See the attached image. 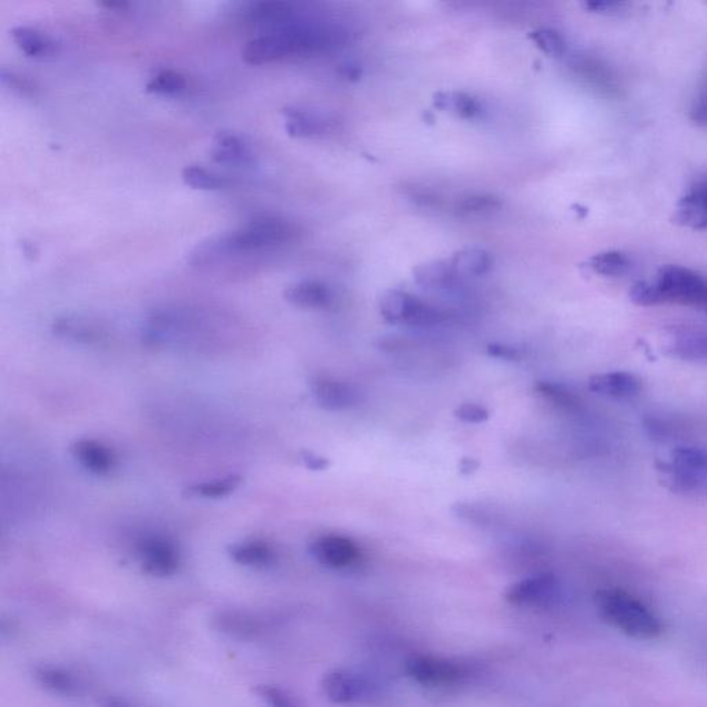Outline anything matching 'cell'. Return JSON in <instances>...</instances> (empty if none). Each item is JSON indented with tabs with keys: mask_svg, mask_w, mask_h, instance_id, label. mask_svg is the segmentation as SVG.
I'll use <instances>...</instances> for the list:
<instances>
[{
	"mask_svg": "<svg viewBox=\"0 0 707 707\" xmlns=\"http://www.w3.org/2000/svg\"><path fill=\"white\" fill-rule=\"evenodd\" d=\"M284 297L286 302L292 306L307 308V310H322L328 308L333 303L332 289L321 281L296 282L285 289Z\"/></svg>",
	"mask_w": 707,
	"mask_h": 707,
	"instance_id": "17",
	"label": "cell"
},
{
	"mask_svg": "<svg viewBox=\"0 0 707 707\" xmlns=\"http://www.w3.org/2000/svg\"><path fill=\"white\" fill-rule=\"evenodd\" d=\"M529 38L543 53L549 54L551 57L563 56L565 50H567V42H565L564 36L556 29H535L529 34Z\"/></svg>",
	"mask_w": 707,
	"mask_h": 707,
	"instance_id": "33",
	"label": "cell"
},
{
	"mask_svg": "<svg viewBox=\"0 0 707 707\" xmlns=\"http://www.w3.org/2000/svg\"><path fill=\"white\" fill-rule=\"evenodd\" d=\"M449 261L458 278L481 277L491 270L493 264L492 256L480 248L459 250Z\"/></svg>",
	"mask_w": 707,
	"mask_h": 707,
	"instance_id": "25",
	"label": "cell"
},
{
	"mask_svg": "<svg viewBox=\"0 0 707 707\" xmlns=\"http://www.w3.org/2000/svg\"><path fill=\"white\" fill-rule=\"evenodd\" d=\"M587 268L601 277H622L630 270V259L619 250L597 253L587 260Z\"/></svg>",
	"mask_w": 707,
	"mask_h": 707,
	"instance_id": "26",
	"label": "cell"
},
{
	"mask_svg": "<svg viewBox=\"0 0 707 707\" xmlns=\"http://www.w3.org/2000/svg\"><path fill=\"white\" fill-rule=\"evenodd\" d=\"M480 467V462L473 458H463L459 463V471L463 476H470V474L476 473Z\"/></svg>",
	"mask_w": 707,
	"mask_h": 707,
	"instance_id": "43",
	"label": "cell"
},
{
	"mask_svg": "<svg viewBox=\"0 0 707 707\" xmlns=\"http://www.w3.org/2000/svg\"><path fill=\"white\" fill-rule=\"evenodd\" d=\"M137 556L141 568L157 578H166L179 569V550L172 540L163 536L152 535L141 539L137 545Z\"/></svg>",
	"mask_w": 707,
	"mask_h": 707,
	"instance_id": "7",
	"label": "cell"
},
{
	"mask_svg": "<svg viewBox=\"0 0 707 707\" xmlns=\"http://www.w3.org/2000/svg\"><path fill=\"white\" fill-rule=\"evenodd\" d=\"M228 556L242 567L268 568L277 561L273 546L264 540H245L228 547Z\"/></svg>",
	"mask_w": 707,
	"mask_h": 707,
	"instance_id": "21",
	"label": "cell"
},
{
	"mask_svg": "<svg viewBox=\"0 0 707 707\" xmlns=\"http://www.w3.org/2000/svg\"><path fill=\"white\" fill-rule=\"evenodd\" d=\"M406 672L416 683L429 685V687L453 684L463 677L462 667L445 659L430 658V656H419L406 662Z\"/></svg>",
	"mask_w": 707,
	"mask_h": 707,
	"instance_id": "9",
	"label": "cell"
},
{
	"mask_svg": "<svg viewBox=\"0 0 707 707\" xmlns=\"http://www.w3.org/2000/svg\"><path fill=\"white\" fill-rule=\"evenodd\" d=\"M629 296L630 300H632L634 304H637V306L651 307L661 304L652 281L636 282V284L632 286V289H630Z\"/></svg>",
	"mask_w": 707,
	"mask_h": 707,
	"instance_id": "36",
	"label": "cell"
},
{
	"mask_svg": "<svg viewBox=\"0 0 707 707\" xmlns=\"http://www.w3.org/2000/svg\"><path fill=\"white\" fill-rule=\"evenodd\" d=\"M311 394L315 402L326 411H342L350 408L357 402L358 394L351 384L331 379V377H318L311 384Z\"/></svg>",
	"mask_w": 707,
	"mask_h": 707,
	"instance_id": "15",
	"label": "cell"
},
{
	"mask_svg": "<svg viewBox=\"0 0 707 707\" xmlns=\"http://www.w3.org/2000/svg\"><path fill=\"white\" fill-rule=\"evenodd\" d=\"M535 390L542 395L545 400L553 402L554 405L563 409H576L579 406L578 397L563 384L551 382H538Z\"/></svg>",
	"mask_w": 707,
	"mask_h": 707,
	"instance_id": "34",
	"label": "cell"
},
{
	"mask_svg": "<svg viewBox=\"0 0 707 707\" xmlns=\"http://www.w3.org/2000/svg\"><path fill=\"white\" fill-rule=\"evenodd\" d=\"M241 484V478L237 476H228L219 478V480L205 481L201 484L194 485L190 489L192 495L206 499H220L224 496L231 495Z\"/></svg>",
	"mask_w": 707,
	"mask_h": 707,
	"instance_id": "32",
	"label": "cell"
},
{
	"mask_svg": "<svg viewBox=\"0 0 707 707\" xmlns=\"http://www.w3.org/2000/svg\"><path fill=\"white\" fill-rule=\"evenodd\" d=\"M583 7L590 13L598 14H618L621 13L626 7V3L623 2H586L583 3Z\"/></svg>",
	"mask_w": 707,
	"mask_h": 707,
	"instance_id": "41",
	"label": "cell"
},
{
	"mask_svg": "<svg viewBox=\"0 0 707 707\" xmlns=\"http://www.w3.org/2000/svg\"><path fill=\"white\" fill-rule=\"evenodd\" d=\"M593 393L612 398H632L641 391V380L629 372L601 373L590 377Z\"/></svg>",
	"mask_w": 707,
	"mask_h": 707,
	"instance_id": "20",
	"label": "cell"
},
{
	"mask_svg": "<svg viewBox=\"0 0 707 707\" xmlns=\"http://www.w3.org/2000/svg\"><path fill=\"white\" fill-rule=\"evenodd\" d=\"M299 230L289 220L264 216L249 221L244 227L202 242L190 253L192 266H210L224 257L250 255L279 248L296 238Z\"/></svg>",
	"mask_w": 707,
	"mask_h": 707,
	"instance_id": "2",
	"label": "cell"
},
{
	"mask_svg": "<svg viewBox=\"0 0 707 707\" xmlns=\"http://www.w3.org/2000/svg\"><path fill=\"white\" fill-rule=\"evenodd\" d=\"M416 284L426 289H447L455 284L458 275L449 260H433L419 264L413 270Z\"/></svg>",
	"mask_w": 707,
	"mask_h": 707,
	"instance_id": "22",
	"label": "cell"
},
{
	"mask_svg": "<svg viewBox=\"0 0 707 707\" xmlns=\"http://www.w3.org/2000/svg\"><path fill=\"white\" fill-rule=\"evenodd\" d=\"M285 129L296 139H311L332 132L335 121L318 111L288 107L284 110Z\"/></svg>",
	"mask_w": 707,
	"mask_h": 707,
	"instance_id": "13",
	"label": "cell"
},
{
	"mask_svg": "<svg viewBox=\"0 0 707 707\" xmlns=\"http://www.w3.org/2000/svg\"><path fill=\"white\" fill-rule=\"evenodd\" d=\"M10 35L25 56L36 58V60L54 57L60 50V43L53 36L47 35L46 32L38 28L18 25L10 31Z\"/></svg>",
	"mask_w": 707,
	"mask_h": 707,
	"instance_id": "18",
	"label": "cell"
},
{
	"mask_svg": "<svg viewBox=\"0 0 707 707\" xmlns=\"http://www.w3.org/2000/svg\"><path fill=\"white\" fill-rule=\"evenodd\" d=\"M670 355L684 361H707V332L677 333L667 348Z\"/></svg>",
	"mask_w": 707,
	"mask_h": 707,
	"instance_id": "23",
	"label": "cell"
},
{
	"mask_svg": "<svg viewBox=\"0 0 707 707\" xmlns=\"http://www.w3.org/2000/svg\"><path fill=\"white\" fill-rule=\"evenodd\" d=\"M246 18L249 23L266 28L268 32L296 21L297 12L288 2H257L249 5Z\"/></svg>",
	"mask_w": 707,
	"mask_h": 707,
	"instance_id": "19",
	"label": "cell"
},
{
	"mask_svg": "<svg viewBox=\"0 0 707 707\" xmlns=\"http://www.w3.org/2000/svg\"><path fill=\"white\" fill-rule=\"evenodd\" d=\"M596 605L605 622L636 640H655L665 632L661 618L625 590H600L596 594Z\"/></svg>",
	"mask_w": 707,
	"mask_h": 707,
	"instance_id": "3",
	"label": "cell"
},
{
	"mask_svg": "<svg viewBox=\"0 0 707 707\" xmlns=\"http://www.w3.org/2000/svg\"><path fill=\"white\" fill-rule=\"evenodd\" d=\"M455 416L463 423L481 424L487 422L489 412L482 405L466 402L456 408Z\"/></svg>",
	"mask_w": 707,
	"mask_h": 707,
	"instance_id": "38",
	"label": "cell"
},
{
	"mask_svg": "<svg viewBox=\"0 0 707 707\" xmlns=\"http://www.w3.org/2000/svg\"><path fill=\"white\" fill-rule=\"evenodd\" d=\"M188 89L186 75L176 70L157 72L145 85V90L158 96H180Z\"/></svg>",
	"mask_w": 707,
	"mask_h": 707,
	"instance_id": "28",
	"label": "cell"
},
{
	"mask_svg": "<svg viewBox=\"0 0 707 707\" xmlns=\"http://www.w3.org/2000/svg\"><path fill=\"white\" fill-rule=\"evenodd\" d=\"M311 556L319 564L333 569L351 567L360 558V550L353 540L340 535H325L310 545Z\"/></svg>",
	"mask_w": 707,
	"mask_h": 707,
	"instance_id": "8",
	"label": "cell"
},
{
	"mask_svg": "<svg viewBox=\"0 0 707 707\" xmlns=\"http://www.w3.org/2000/svg\"><path fill=\"white\" fill-rule=\"evenodd\" d=\"M673 223L690 230L707 228V180L699 181L685 192L673 212Z\"/></svg>",
	"mask_w": 707,
	"mask_h": 707,
	"instance_id": "12",
	"label": "cell"
},
{
	"mask_svg": "<svg viewBox=\"0 0 707 707\" xmlns=\"http://www.w3.org/2000/svg\"><path fill=\"white\" fill-rule=\"evenodd\" d=\"M558 580L551 574L529 576L511 585L506 592V600L516 605H545L556 600Z\"/></svg>",
	"mask_w": 707,
	"mask_h": 707,
	"instance_id": "10",
	"label": "cell"
},
{
	"mask_svg": "<svg viewBox=\"0 0 707 707\" xmlns=\"http://www.w3.org/2000/svg\"><path fill=\"white\" fill-rule=\"evenodd\" d=\"M487 351L488 355L498 358V360L520 361L522 358L521 348L510 346V344L492 343L489 344Z\"/></svg>",
	"mask_w": 707,
	"mask_h": 707,
	"instance_id": "40",
	"label": "cell"
},
{
	"mask_svg": "<svg viewBox=\"0 0 707 707\" xmlns=\"http://www.w3.org/2000/svg\"><path fill=\"white\" fill-rule=\"evenodd\" d=\"M35 677L42 687L54 692V694L71 695L76 691L74 677L60 667H39L36 669Z\"/></svg>",
	"mask_w": 707,
	"mask_h": 707,
	"instance_id": "29",
	"label": "cell"
},
{
	"mask_svg": "<svg viewBox=\"0 0 707 707\" xmlns=\"http://www.w3.org/2000/svg\"><path fill=\"white\" fill-rule=\"evenodd\" d=\"M210 155L217 163L237 168H252L257 163L255 151L248 141L231 130H220L216 133Z\"/></svg>",
	"mask_w": 707,
	"mask_h": 707,
	"instance_id": "11",
	"label": "cell"
},
{
	"mask_svg": "<svg viewBox=\"0 0 707 707\" xmlns=\"http://www.w3.org/2000/svg\"><path fill=\"white\" fill-rule=\"evenodd\" d=\"M257 696L270 707H296L293 699L281 688L274 685H257L255 688Z\"/></svg>",
	"mask_w": 707,
	"mask_h": 707,
	"instance_id": "37",
	"label": "cell"
},
{
	"mask_svg": "<svg viewBox=\"0 0 707 707\" xmlns=\"http://www.w3.org/2000/svg\"><path fill=\"white\" fill-rule=\"evenodd\" d=\"M658 473L670 491L707 492V451L696 447L676 448L672 452V462L658 463Z\"/></svg>",
	"mask_w": 707,
	"mask_h": 707,
	"instance_id": "5",
	"label": "cell"
},
{
	"mask_svg": "<svg viewBox=\"0 0 707 707\" xmlns=\"http://www.w3.org/2000/svg\"><path fill=\"white\" fill-rule=\"evenodd\" d=\"M434 104L440 110L451 111L464 119L477 118L482 112L480 101L466 93H438Z\"/></svg>",
	"mask_w": 707,
	"mask_h": 707,
	"instance_id": "27",
	"label": "cell"
},
{
	"mask_svg": "<svg viewBox=\"0 0 707 707\" xmlns=\"http://www.w3.org/2000/svg\"><path fill=\"white\" fill-rule=\"evenodd\" d=\"M72 456L82 469L94 476H108L115 469L116 459L111 449L99 441L79 440L71 447Z\"/></svg>",
	"mask_w": 707,
	"mask_h": 707,
	"instance_id": "16",
	"label": "cell"
},
{
	"mask_svg": "<svg viewBox=\"0 0 707 707\" xmlns=\"http://www.w3.org/2000/svg\"><path fill=\"white\" fill-rule=\"evenodd\" d=\"M104 707H128V706H126L125 703H123V702L108 701L107 703H105Z\"/></svg>",
	"mask_w": 707,
	"mask_h": 707,
	"instance_id": "44",
	"label": "cell"
},
{
	"mask_svg": "<svg viewBox=\"0 0 707 707\" xmlns=\"http://www.w3.org/2000/svg\"><path fill=\"white\" fill-rule=\"evenodd\" d=\"M181 179L186 186L194 188V190L219 191L228 186V181L220 174L210 172L199 165L186 166L181 172Z\"/></svg>",
	"mask_w": 707,
	"mask_h": 707,
	"instance_id": "30",
	"label": "cell"
},
{
	"mask_svg": "<svg viewBox=\"0 0 707 707\" xmlns=\"http://www.w3.org/2000/svg\"><path fill=\"white\" fill-rule=\"evenodd\" d=\"M659 302L707 311V277L683 266H663L652 279Z\"/></svg>",
	"mask_w": 707,
	"mask_h": 707,
	"instance_id": "4",
	"label": "cell"
},
{
	"mask_svg": "<svg viewBox=\"0 0 707 707\" xmlns=\"http://www.w3.org/2000/svg\"><path fill=\"white\" fill-rule=\"evenodd\" d=\"M213 626L221 633L235 638H252L260 633V619L245 612H220L213 619Z\"/></svg>",
	"mask_w": 707,
	"mask_h": 707,
	"instance_id": "24",
	"label": "cell"
},
{
	"mask_svg": "<svg viewBox=\"0 0 707 707\" xmlns=\"http://www.w3.org/2000/svg\"><path fill=\"white\" fill-rule=\"evenodd\" d=\"M322 690L329 701L337 705H347L364 698L368 684L358 674L348 670H333L324 677Z\"/></svg>",
	"mask_w": 707,
	"mask_h": 707,
	"instance_id": "14",
	"label": "cell"
},
{
	"mask_svg": "<svg viewBox=\"0 0 707 707\" xmlns=\"http://www.w3.org/2000/svg\"><path fill=\"white\" fill-rule=\"evenodd\" d=\"M302 460L303 463L306 464L307 469L314 471L326 470L329 464H331L324 456H319L317 453L313 452H303Z\"/></svg>",
	"mask_w": 707,
	"mask_h": 707,
	"instance_id": "42",
	"label": "cell"
},
{
	"mask_svg": "<svg viewBox=\"0 0 707 707\" xmlns=\"http://www.w3.org/2000/svg\"><path fill=\"white\" fill-rule=\"evenodd\" d=\"M0 81H2L3 86L12 90L18 96L34 97L38 93V86L32 79L20 74V72L9 70V68L3 67L0 70Z\"/></svg>",
	"mask_w": 707,
	"mask_h": 707,
	"instance_id": "35",
	"label": "cell"
},
{
	"mask_svg": "<svg viewBox=\"0 0 707 707\" xmlns=\"http://www.w3.org/2000/svg\"><path fill=\"white\" fill-rule=\"evenodd\" d=\"M379 310L382 317L393 325L433 326L444 319V314L438 308L402 290L384 293L379 302Z\"/></svg>",
	"mask_w": 707,
	"mask_h": 707,
	"instance_id": "6",
	"label": "cell"
},
{
	"mask_svg": "<svg viewBox=\"0 0 707 707\" xmlns=\"http://www.w3.org/2000/svg\"><path fill=\"white\" fill-rule=\"evenodd\" d=\"M690 119L696 126H707V78L692 101Z\"/></svg>",
	"mask_w": 707,
	"mask_h": 707,
	"instance_id": "39",
	"label": "cell"
},
{
	"mask_svg": "<svg viewBox=\"0 0 707 707\" xmlns=\"http://www.w3.org/2000/svg\"><path fill=\"white\" fill-rule=\"evenodd\" d=\"M342 29L319 23L296 21L250 39L242 49V60L263 65L295 56H310L333 49L344 42Z\"/></svg>",
	"mask_w": 707,
	"mask_h": 707,
	"instance_id": "1",
	"label": "cell"
},
{
	"mask_svg": "<svg viewBox=\"0 0 707 707\" xmlns=\"http://www.w3.org/2000/svg\"><path fill=\"white\" fill-rule=\"evenodd\" d=\"M500 206H502V202L499 198L493 197V195L478 194L463 198L462 201L456 203L455 210L459 216H481L496 212Z\"/></svg>",
	"mask_w": 707,
	"mask_h": 707,
	"instance_id": "31",
	"label": "cell"
}]
</instances>
